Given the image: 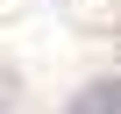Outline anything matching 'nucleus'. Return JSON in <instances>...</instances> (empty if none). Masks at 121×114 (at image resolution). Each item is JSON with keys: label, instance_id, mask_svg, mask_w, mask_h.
Listing matches in <instances>:
<instances>
[{"label": "nucleus", "instance_id": "f257e3e1", "mask_svg": "<svg viewBox=\"0 0 121 114\" xmlns=\"http://www.w3.org/2000/svg\"><path fill=\"white\" fill-rule=\"evenodd\" d=\"M71 114H121V86H86L71 100Z\"/></svg>", "mask_w": 121, "mask_h": 114}]
</instances>
